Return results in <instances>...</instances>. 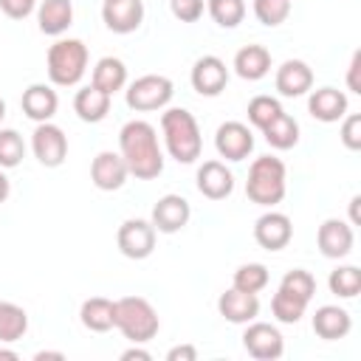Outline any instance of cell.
Wrapping results in <instances>:
<instances>
[{
    "mask_svg": "<svg viewBox=\"0 0 361 361\" xmlns=\"http://www.w3.org/2000/svg\"><path fill=\"white\" fill-rule=\"evenodd\" d=\"M118 152L127 164V172L138 180H152L164 172V152L158 147V133L144 118H133L121 127Z\"/></svg>",
    "mask_w": 361,
    "mask_h": 361,
    "instance_id": "obj_1",
    "label": "cell"
},
{
    "mask_svg": "<svg viewBox=\"0 0 361 361\" xmlns=\"http://www.w3.org/2000/svg\"><path fill=\"white\" fill-rule=\"evenodd\" d=\"M161 130H164V141H166V152L178 161V164H195L200 158L203 149V138H200V127L195 121V116L183 107H169L161 116Z\"/></svg>",
    "mask_w": 361,
    "mask_h": 361,
    "instance_id": "obj_2",
    "label": "cell"
},
{
    "mask_svg": "<svg viewBox=\"0 0 361 361\" xmlns=\"http://www.w3.org/2000/svg\"><path fill=\"white\" fill-rule=\"evenodd\" d=\"M285 164L274 155H259L248 166V180H245V195L257 206H276L285 197Z\"/></svg>",
    "mask_w": 361,
    "mask_h": 361,
    "instance_id": "obj_3",
    "label": "cell"
},
{
    "mask_svg": "<svg viewBox=\"0 0 361 361\" xmlns=\"http://www.w3.org/2000/svg\"><path fill=\"white\" fill-rule=\"evenodd\" d=\"M48 79L59 87H73L87 71V45L82 39H56L45 56Z\"/></svg>",
    "mask_w": 361,
    "mask_h": 361,
    "instance_id": "obj_4",
    "label": "cell"
},
{
    "mask_svg": "<svg viewBox=\"0 0 361 361\" xmlns=\"http://www.w3.org/2000/svg\"><path fill=\"white\" fill-rule=\"evenodd\" d=\"M116 327L133 344H147L149 338L158 336L161 322L155 307L144 296H121L116 299Z\"/></svg>",
    "mask_w": 361,
    "mask_h": 361,
    "instance_id": "obj_5",
    "label": "cell"
},
{
    "mask_svg": "<svg viewBox=\"0 0 361 361\" xmlns=\"http://www.w3.org/2000/svg\"><path fill=\"white\" fill-rule=\"evenodd\" d=\"M175 93L172 79L161 76V73H147L138 76L135 82H130L127 87V107L135 113H149V110H161L169 104Z\"/></svg>",
    "mask_w": 361,
    "mask_h": 361,
    "instance_id": "obj_6",
    "label": "cell"
},
{
    "mask_svg": "<svg viewBox=\"0 0 361 361\" xmlns=\"http://www.w3.org/2000/svg\"><path fill=\"white\" fill-rule=\"evenodd\" d=\"M243 347L257 361H276L285 353V338L268 322H248V327L243 333Z\"/></svg>",
    "mask_w": 361,
    "mask_h": 361,
    "instance_id": "obj_7",
    "label": "cell"
},
{
    "mask_svg": "<svg viewBox=\"0 0 361 361\" xmlns=\"http://www.w3.org/2000/svg\"><path fill=\"white\" fill-rule=\"evenodd\" d=\"M31 149L37 155V161L42 166H62L68 158V135L62 133V127L42 121L37 124V130L31 133Z\"/></svg>",
    "mask_w": 361,
    "mask_h": 361,
    "instance_id": "obj_8",
    "label": "cell"
},
{
    "mask_svg": "<svg viewBox=\"0 0 361 361\" xmlns=\"http://www.w3.org/2000/svg\"><path fill=\"white\" fill-rule=\"evenodd\" d=\"M118 251L127 259H147L155 251V226L149 220H124L116 234Z\"/></svg>",
    "mask_w": 361,
    "mask_h": 361,
    "instance_id": "obj_9",
    "label": "cell"
},
{
    "mask_svg": "<svg viewBox=\"0 0 361 361\" xmlns=\"http://www.w3.org/2000/svg\"><path fill=\"white\" fill-rule=\"evenodd\" d=\"M214 149L226 161H243L254 149V135L243 121H223L214 133Z\"/></svg>",
    "mask_w": 361,
    "mask_h": 361,
    "instance_id": "obj_10",
    "label": "cell"
},
{
    "mask_svg": "<svg viewBox=\"0 0 361 361\" xmlns=\"http://www.w3.org/2000/svg\"><path fill=\"white\" fill-rule=\"evenodd\" d=\"M189 217H192V209H189V200L186 197H180V195H164V197L155 200L152 220L149 223L161 234H175V231H180L189 223Z\"/></svg>",
    "mask_w": 361,
    "mask_h": 361,
    "instance_id": "obj_11",
    "label": "cell"
},
{
    "mask_svg": "<svg viewBox=\"0 0 361 361\" xmlns=\"http://www.w3.org/2000/svg\"><path fill=\"white\" fill-rule=\"evenodd\" d=\"M226 82H228V68L220 56L206 54L192 65V87L200 96H220L226 90Z\"/></svg>",
    "mask_w": 361,
    "mask_h": 361,
    "instance_id": "obj_12",
    "label": "cell"
},
{
    "mask_svg": "<svg viewBox=\"0 0 361 361\" xmlns=\"http://www.w3.org/2000/svg\"><path fill=\"white\" fill-rule=\"evenodd\" d=\"M316 243H319V251L327 257V259H341L353 251V243H355V234H353V226L338 220V217H330L319 226V234H316Z\"/></svg>",
    "mask_w": 361,
    "mask_h": 361,
    "instance_id": "obj_13",
    "label": "cell"
},
{
    "mask_svg": "<svg viewBox=\"0 0 361 361\" xmlns=\"http://www.w3.org/2000/svg\"><path fill=\"white\" fill-rule=\"evenodd\" d=\"M127 175H130V172H127V164H124L121 152L104 149V152H99V155L93 158V164H90V180H93V186L102 189V192H116V189H121L124 180H127Z\"/></svg>",
    "mask_w": 361,
    "mask_h": 361,
    "instance_id": "obj_14",
    "label": "cell"
},
{
    "mask_svg": "<svg viewBox=\"0 0 361 361\" xmlns=\"http://www.w3.org/2000/svg\"><path fill=\"white\" fill-rule=\"evenodd\" d=\"M293 237V226L290 217L282 212H265L257 223H254V240L265 248V251H282Z\"/></svg>",
    "mask_w": 361,
    "mask_h": 361,
    "instance_id": "obj_15",
    "label": "cell"
},
{
    "mask_svg": "<svg viewBox=\"0 0 361 361\" xmlns=\"http://www.w3.org/2000/svg\"><path fill=\"white\" fill-rule=\"evenodd\" d=\"M234 189V175L223 161H203L197 166V192L209 200H226Z\"/></svg>",
    "mask_w": 361,
    "mask_h": 361,
    "instance_id": "obj_16",
    "label": "cell"
},
{
    "mask_svg": "<svg viewBox=\"0 0 361 361\" xmlns=\"http://www.w3.org/2000/svg\"><path fill=\"white\" fill-rule=\"evenodd\" d=\"M217 310L231 324H248V322H254L259 316V299H257V293H245V290L228 288L226 293H220Z\"/></svg>",
    "mask_w": 361,
    "mask_h": 361,
    "instance_id": "obj_17",
    "label": "cell"
},
{
    "mask_svg": "<svg viewBox=\"0 0 361 361\" xmlns=\"http://www.w3.org/2000/svg\"><path fill=\"white\" fill-rule=\"evenodd\" d=\"M102 20L113 34H133L144 20L141 0H116L102 6Z\"/></svg>",
    "mask_w": 361,
    "mask_h": 361,
    "instance_id": "obj_18",
    "label": "cell"
},
{
    "mask_svg": "<svg viewBox=\"0 0 361 361\" xmlns=\"http://www.w3.org/2000/svg\"><path fill=\"white\" fill-rule=\"evenodd\" d=\"M276 90L288 99H296V96H305L310 87H313V71L307 62L302 59H285L279 68H276Z\"/></svg>",
    "mask_w": 361,
    "mask_h": 361,
    "instance_id": "obj_19",
    "label": "cell"
},
{
    "mask_svg": "<svg viewBox=\"0 0 361 361\" xmlns=\"http://www.w3.org/2000/svg\"><path fill=\"white\" fill-rule=\"evenodd\" d=\"M20 107H23V113L31 118V121H37V124H42V121H51L54 118V113H56V107H59V96H56V90L51 87V85H28L25 90H23V99H20Z\"/></svg>",
    "mask_w": 361,
    "mask_h": 361,
    "instance_id": "obj_20",
    "label": "cell"
},
{
    "mask_svg": "<svg viewBox=\"0 0 361 361\" xmlns=\"http://www.w3.org/2000/svg\"><path fill=\"white\" fill-rule=\"evenodd\" d=\"M307 110L316 121H324V124H333V121H341L347 116V96L336 87H319L310 93L307 99Z\"/></svg>",
    "mask_w": 361,
    "mask_h": 361,
    "instance_id": "obj_21",
    "label": "cell"
},
{
    "mask_svg": "<svg viewBox=\"0 0 361 361\" xmlns=\"http://www.w3.org/2000/svg\"><path fill=\"white\" fill-rule=\"evenodd\" d=\"M353 330V319L338 305H322L313 316V333L324 341H338Z\"/></svg>",
    "mask_w": 361,
    "mask_h": 361,
    "instance_id": "obj_22",
    "label": "cell"
},
{
    "mask_svg": "<svg viewBox=\"0 0 361 361\" xmlns=\"http://www.w3.org/2000/svg\"><path fill=\"white\" fill-rule=\"evenodd\" d=\"M39 31L48 37H62L73 23V3L71 0H42L37 8Z\"/></svg>",
    "mask_w": 361,
    "mask_h": 361,
    "instance_id": "obj_23",
    "label": "cell"
},
{
    "mask_svg": "<svg viewBox=\"0 0 361 361\" xmlns=\"http://www.w3.org/2000/svg\"><path fill=\"white\" fill-rule=\"evenodd\" d=\"M79 319L93 333H107L116 327V302L104 296H90L79 307Z\"/></svg>",
    "mask_w": 361,
    "mask_h": 361,
    "instance_id": "obj_24",
    "label": "cell"
},
{
    "mask_svg": "<svg viewBox=\"0 0 361 361\" xmlns=\"http://www.w3.org/2000/svg\"><path fill=\"white\" fill-rule=\"evenodd\" d=\"M271 71V54L265 45H245L237 51L234 56V73L240 79H248V82H257L262 76H268Z\"/></svg>",
    "mask_w": 361,
    "mask_h": 361,
    "instance_id": "obj_25",
    "label": "cell"
},
{
    "mask_svg": "<svg viewBox=\"0 0 361 361\" xmlns=\"http://www.w3.org/2000/svg\"><path fill=\"white\" fill-rule=\"evenodd\" d=\"M110 99L113 96H107L104 90H99L96 85H87V87L76 90V96H73V113L82 121L96 124V121H102L110 113Z\"/></svg>",
    "mask_w": 361,
    "mask_h": 361,
    "instance_id": "obj_26",
    "label": "cell"
},
{
    "mask_svg": "<svg viewBox=\"0 0 361 361\" xmlns=\"http://www.w3.org/2000/svg\"><path fill=\"white\" fill-rule=\"evenodd\" d=\"M90 85H96L107 96L118 93L127 85V65L118 56H102L96 62V68H93V82Z\"/></svg>",
    "mask_w": 361,
    "mask_h": 361,
    "instance_id": "obj_27",
    "label": "cell"
},
{
    "mask_svg": "<svg viewBox=\"0 0 361 361\" xmlns=\"http://www.w3.org/2000/svg\"><path fill=\"white\" fill-rule=\"evenodd\" d=\"M262 135H265V141H268L274 149H290V147L299 144V124H296L293 116H288V113L282 110L271 124L262 127Z\"/></svg>",
    "mask_w": 361,
    "mask_h": 361,
    "instance_id": "obj_28",
    "label": "cell"
},
{
    "mask_svg": "<svg viewBox=\"0 0 361 361\" xmlns=\"http://www.w3.org/2000/svg\"><path fill=\"white\" fill-rule=\"evenodd\" d=\"M28 330V316L20 305L14 302H0V341L11 344L17 338H23Z\"/></svg>",
    "mask_w": 361,
    "mask_h": 361,
    "instance_id": "obj_29",
    "label": "cell"
},
{
    "mask_svg": "<svg viewBox=\"0 0 361 361\" xmlns=\"http://www.w3.org/2000/svg\"><path fill=\"white\" fill-rule=\"evenodd\" d=\"M305 310H307V302L299 299V296H293V293H288V290H282V288L271 299V313L282 324H296L305 316Z\"/></svg>",
    "mask_w": 361,
    "mask_h": 361,
    "instance_id": "obj_30",
    "label": "cell"
},
{
    "mask_svg": "<svg viewBox=\"0 0 361 361\" xmlns=\"http://www.w3.org/2000/svg\"><path fill=\"white\" fill-rule=\"evenodd\" d=\"M327 285H330V293H336L338 299H353L361 290V271L355 265H341L330 271Z\"/></svg>",
    "mask_w": 361,
    "mask_h": 361,
    "instance_id": "obj_31",
    "label": "cell"
},
{
    "mask_svg": "<svg viewBox=\"0 0 361 361\" xmlns=\"http://www.w3.org/2000/svg\"><path fill=\"white\" fill-rule=\"evenodd\" d=\"M206 8L212 20L220 28H237L245 17V3L243 0H206Z\"/></svg>",
    "mask_w": 361,
    "mask_h": 361,
    "instance_id": "obj_32",
    "label": "cell"
},
{
    "mask_svg": "<svg viewBox=\"0 0 361 361\" xmlns=\"http://www.w3.org/2000/svg\"><path fill=\"white\" fill-rule=\"evenodd\" d=\"M265 285H268V268H265L262 262L240 265V268L234 271V279H231V288L245 290V293H259Z\"/></svg>",
    "mask_w": 361,
    "mask_h": 361,
    "instance_id": "obj_33",
    "label": "cell"
},
{
    "mask_svg": "<svg viewBox=\"0 0 361 361\" xmlns=\"http://www.w3.org/2000/svg\"><path fill=\"white\" fill-rule=\"evenodd\" d=\"M25 158V141L17 130H0V169H14Z\"/></svg>",
    "mask_w": 361,
    "mask_h": 361,
    "instance_id": "obj_34",
    "label": "cell"
},
{
    "mask_svg": "<svg viewBox=\"0 0 361 361\" xmlns=\"http://www.w3.org/2000/svg\"><path fill=\"white\" fill-rule=\"evenodd\" d=\"M248 121L257 127V130H262L265 124H271L279 113H282V104L274 99V96H254L251 102H248Z\"/></svg>",
    "mask_w": 361,
    "mask_h": 361,
    "instance_id": "obj_35",
    "label": "cell"
},
{
    "mask_svg": "<svg viewBox=\"0 0 361 361\" xmlns=\"http://www.w3.org/2000/svg\"><path fill=\"white\" fill-rule=\"evenodd\" d=\"M279 288H282V290H288V293H293V296H299V299H305V302H310V299H313V293H316V279H313V274H310V271L293 268V271H288V274L282 276Z\"/></svg>",
    "mask_w": 361,
    "mask_h": 361,
    "instance_id": "obj_36",
    "label": "cell"
},
{
    "mask_svg": "<svg viewBox=\"0 0 361 361\" xmlns=\"http://www.w3.org/2000/svg\"><path fill=\"white\" fill-rule=\"evenodd\" d=\"M290 14V0H254V17L274 28V25H282Z\"/></svg>",
    "mask_w": 361,
    "mask_h": 361,
    "instance_id": "obj_37",
    "label": "cell"
},
{
    "mask_svg": "<svg viewBox=\"0 0 361 361\" xmlns=\"http://www.w3.org/2000/svg\"><path fill=\"white\" fill-rule=\"evenodd\" d=\"M169 8L180 23H197L203 17L206 0H169Z\"/></svg>",
    "mask_w": 361,
    "mask_h": 361,
    "instance_id": "obj_38",
    "label": "cell"
},
{
    "mask_svg": "<svg viewBox=\"0 0 361 361\" xmlns=\"http://www.w3.org/2000/svg\"><path fill=\"white\" fill-rule=\"evenodd\" d=\"M341 141L347 149H361V116L358 113H350L344 121H341Z\"/></svg>",
    "mask_w": 361,
    "mask_h": 361,
    "instance_id": "obj_39",
    "label": "cell"
},
{
    "mask_svg": "<svg viewBox=\"0 0 361 361\" xmlns=\"http://www.w3.org/2000/svg\"><path fill=\"white\" fill-rule=\"evenodd\" d=\"M37 8V0H0V11L11 20H25Z\"/></svg>",
    "mask_w": 361,
    "mask_h": 361,
    "instance_id": "obj_40",
    "label": "cell"
},
{
    "mask_svg": "<svg viewBox=\"0 0 361 361\" xmlns=\"http://www.w3.org/2000/svg\"><path fill=\"white\" fill-rule=\"evenodd\" d=\"M166 361H197V347L195 344H178L166 353Z\"/></svg>",
    "mask_w": 361,
    "mask_h": 361,
    "instance_id": "obj_41",
    "label": "cell"
},
{
    "mask_svg": "<svg viewBox=\"0 0 361 361\" xmlns=\"http://www.w3.org/2000/svg\"><path fill=\"white\" fill-rule=\"evenodd\" d=\"M358 68H361V51H355V54H353V59H350V73H347V87H350L353 93H361V82H358Z\"/></svg>",
    "mask_w": 361,
    "mask_h": 361,
    "instance_id": "obj_42",
    "label": "cell"
},
{
    "mask_svg": "<svg viewBox=\"0 0 361 361\" xmlns=\"http://www.w3.org/2000/svg\"><path fill=\"white\" fill-rule=\"evenodd\" d=\"M133 358H135V361H149L152 355H149L147 350H141V347H130V350L121 353V361H133Z\"/></svg>",
    "mask_w": 361,
    "mask_h": 361,
    "instance_id": "obj_43",
    "label": "cell"
},
{
    "mask_svg": "<svg viewBox=\"0 0 361 361\" xmlns=\"http://www.w3.org/2000/svg\"><path fill=\"white\" fill-rule=\"evenodd\" d=\"M45 358H56V361H62L65 353H54V350H39V353H34V361H45Z\"/></svg>",
    "mask_w": 361,
    "mask_h": 361,
    "instance_id": "obj_44",
    "label": "cell"
},
{
    "mask_svg": "<svg viewBox=\"0 0 361 361\" xmlns=\"http://www.w3.org/2000/svg\"><path fill=\"white\" fill-rule=\"evenodd\" d=\"M8 192H11V183H8V178H6V172L0 169V203H6V197H8Z\"/></svg>",
    "mask_w": 361,
    "mask_h": 361,
    "instance_id": "obj_45",
    "label": "cell"
},
{
    "mask_svg": "<svg viewBox=\"0 0 361 361\" xmlns=\"http://www.w3.org/2000/svg\"><path fill=\"white\" fill-rule=\"evenodd\" d=\"M358 203H361V197L355 195V197L350 200V226H355V223H358Z\"/></svg>",
    "mask_w": 361,
    "mask_h": 361,
    "instance_id": "obj_46",
    "label": "cell"
},
{
    "mask_svg": "<svg viewBox=\"0 0 361 361\" xmlns=\"http://www.w3.org/2000/svg\"><path fill=\"white\" fill-rule=\"evenodd\" d=\"M3 358H6V361H17L20 355H17L14 350H3V347H0V361H3Z\"/></svg>",
    "mask_w": 361,
    "mask_h": 361,
    "instance_id": "obj_47",
    "label": "cell"
},
{
    "mask_svg": "<svg viewBox=\"0 0 361 361\" xmlns=\"http://www.w3.org/2000/svg\"><path fill=\"white\" fill-rule=\"evenodd\" d=\"M3 118H6V102L0 99V124H3Z\"/></svg>",
    "mask_w": 361,
    "mask_h": 361,
    "instance_id": "obj_48",
    "label": "cell"
},
{
    "mask_svg": "<svg viewBox=\"0 0 361 361\" xmlns=\"http://www.w3.org/2000/svg\"><path fill=\"white\" fill-rule=\"evenodd\" d=\"M104 3H116V0H104Z\"/></svg>",
    "mask_w": 361,
    "mask_h": 361,
    "instance_id": "obj_49",
    "label": "cell"
}]
</instances>
